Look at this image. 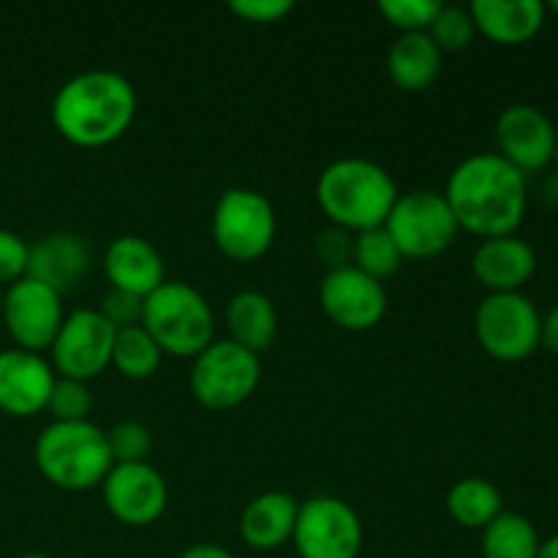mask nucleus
Instances as JSON below:
<instances>
[{"instance_id": "1", "label": "nucleus", "mask_w": 558, "mask_h": 558, "mask_svg": "<svg viewBox=\"0 0 558 558\" xmlns=\"http://www.w3.org/2000/svg\"><path fill=\"white\" fill-rule=\"evenodd\" d=\"M445 199L458 229L483 240L515 234L529 207L526 174L499 153H474L452 169Z\"/></svg>"}, {"instance_id": "2", "label": "nucleus", "mask_w": 558, "mask_h": 558, "mask_svg": "<svg viewBox=\"0 0 558 558\" xmlns=\"http://www.w3.org/2000/svg\"><path fill=\"white\" fill-rule=\"evenodd\" d=\"M134 114V85L109 69L71 76L52 98V125L76 147L112 145L131 129Z\"/></svg>"}, {"instance_id": "3", "label": "nucleus", "mask_w": 558, "mask_h": 558, "mask_svg": "<svg viewBox=\"0 0 558 558\" xmlns=\"http://www.w3.org/2000/svg\"><path fill=\"white\" fill-rule=\"evenodd\" d=\"M398 199L396 180L385 167L365 158L332 161L316 180V202L322 213L343 232H365L385 227Z\"/></svg>"}, {"instance_id": "4", "label": "nucleus", "mask_w": 558, "mask_h": 558, "mask_svg": "<svg viewBox=\"0 0 558 558\" xmlns=\"http://www.w3.org/2000/svg\"><path fill=\"white\" fill-rule=\"evenodd\" d=\"M33 458L47 483L60 490H90L112 469L107 434L90 420L49 423L33 447Z\"/></svg>"}, {"instance_id": "5", "label": "nucleus", "mask_w": 558, "mask_h": 558, "mask_svg": "<svg viewBox=\"0 0 558 558\" xmlns=\"http://www.w3.org/2000/svg\"><path fill=\"white\" fill-rule=\"evenodd\" d=\"M142 327L172 357H196L213 343V308L194 287L163 281L142 305Z\"/></svg>"}, {"instance_id": "6", "label": "nucleus", "mask_w": 558, "mask_h": 558, "mask_svg": "<svg viewBox=\"0 0 558 558\" xmlns=\"http://www.w3.org/2000/svg\"><path fill=\"white\" fill-rule=\"evenodd\" d=\"M213 240L234 262H256L276 240L278 218L270 199L259 191L229 189L213 207Z\"/></svg>"}, {"instance_id": "7", "label": "nucleus", "mask_w": 558, "mask_h": 558, "mask_svg": "<svg viewBox=\"0 0 558 558\" xmlns=\"http://www.w3.org/2000/svg\"><path fill=\"white\" fill-rule=\"evenodd\" d=\"M262 379L259 354L238 347L234 341H213L194 357L191 368V392L196 401L213 412H227L240 407L256 392Z\"/></svg>"}, {"instance_id": "8", "label": "nucleus", "mask_w": 558, "mask_h": 558, "mask_svg": "<svg viewBox=\"0 0 558 558\" xmlns=\"http://www.w3.org/2000/svg\"><path fill=\"white\" fill-rule=\"evenodd\" d=\"M537 305L523 292L488 294L474 314V336L485 354L499 363H521L539 349Z\"/></svg>"}, {"instance_id": "9", "label": "nucleus", "mask_w": 558, "mask_h": 558, "mask_svg": "<svg viewBox=\"0 0 558 558\" xmlns=\"http://www.w3.org/2000/svg\"><path fill=\"white\" fill-rule=\"evenodd\" d=\"M387 234L398 245L403 259H430L456 243L458 221L445 194L436 191H409L398 194L385 221Z\"/></svg>"}, {"instance_id": "10", "label": "nucleus", "mask_w": 558, "mask_h": 558, "mask_svg": "<svg viewBox=\"0 0 558 558\" xmlns=\"http://www.w3.org/2000/svg\"><path fill=\"white\" fill-rule=\"evenodd\" d=\"M363 539L360 515L343 499L314 496L300 505L292 534L300 558H357Z\"/></svg>"}, {"instance_id": "11", "label": "nucleus", "mask_w": 558, "mask_h": 558, "mask_svg": "<svg viewBox=\"0 0 558 558\" xmlns=\"http://www.w3.org/2000/svg\"><path fill=\"white\" fill-rule=\"evenodd\" d=\"M0 319H3L16 349L41 354L44 349L52 347L60 327H63V298L54 289L25 276L11 283L9 292L3 294Z\"/></svg>"}, {"instance_id": "12", "label": "nucleus", "mask_w": 558, "mask_h": 558, "mask_svg": "<svg viewBox=\"0 0 558 558\" xmlns=\"http://www.w3.org/2000/svg\"><path fill=\"white\" fill-rule=\"evenodd\" d=\"M114 327L98 314V308L71 311L52 341V365L63 379L90 381L112 363Z\"/></svg>"}, {"instance_id": "13", "label": "nucleus", "mask_w": 558, "mask_h": 558, "mask_svg": "<svg viewBox=\"0 0 558 558\" xmlns=\"http://www.w3.org/2000/svg\"><path fill=\"white\" fill-rule=\"evenodd\" d=\"M104 505L125 526H150L169 505L167 480L150 463H114L101 483Z\"/></svg>"}, {"instance_id": "14", "label": "nucleus", "mask_w": 558, "mask_h": 558, "mask_svg": "<svg viewBox=\"0 0 558 558\" xmlns=\"http://www.w3.org/2000/svg\"><path fill=\"white\" fill-rule=\"evenodd\" d=\"M322 311L332 325L349 332H363L379 325L387 314L385 283L347 265L330 270L319 287Z\"/></svg>"}, {"instance_id": "15", "label": "nucleus", "mask_w": 558, "mask_h": 558, "mask_svg": "<svg viewBox=\"0 0 558 558\" xmlns=\"http://www.w3.org/2000/svg\"><path fill=\"white\" fill-rule=\"evenodd\" d=\"M558 129L534 104H512L496 120L499 156L523 174L539 172L556 158Z\"/></svg>"}, {"instance_id": "16", "label": "nucleus", "mask_w": 558, "mask_h": 558, "mask_svg": "<svg viewBox=\"0 0 558 558\" xmlns=\"http://www.w3.org/2000/svg\"><path fill=\"white\" fill-rule=\"evenodd\" d=\"M54 379V368L41 354L22 349L0 352V412L11 417H33L44 412Z\"/></svg>"}, {"instance_id": "17", "label": "nucleus", "mask_w": 558, "mask_h": 558, "mask_svg": "<svg viewBox=\"0 0 558 558\" xmlns=\"http://www.w3.org/2000/svg\"><path fill=\"white\" fill-rule=\"evenodd\" d=\"M93 256L85 240L74 232H52L31 245L27 278L54 289L63 298L90 272Z\"/></svg>"}, {"instance_id": "18", "label": "nucleus", "mask_w": 558, "mask_h": 558, "mask_svg": "<svg viewBox=\"0 0 558 558\" xmlns=\"http://www.w3.org/2000/svg\"><path fill=\"white\" fill-rule=\"evenodd\" d=\"M472 270L477 281L490 289V294L521 292L537 270V254L518 234L490 238L483 240L474 251Z\"/></svg>"}, {"instance_id": "19", "label": "nucleus", "mask_w": 558, "mask_h": 558, "mask_svg": "<svg viewBox=\"0 0 558 558\" xmlns=\"http://www.w3.org/2000/svg\"><path fill=\"white\" fill-rule=\"evenodd\" d=\"M104 270H107L112 289L136 294L145 300L147 294L156 292L167 276H163V259L156 245L147 243L136 234H123L109 243L104 254Z\"/></svg>"}, {"instance_id": "20", "label": "nucleus", "mask_w": 558, "mask_h": 558, "mask_svg": "<svg viewBox=\"0 0 558 558\" xmlns=\"http://www.w3.org/2000/svg\"><path fill=\"white\" fill-rule=\"evenodd\" d=\"M469 14L485 38L505 47H518L543 31L548 5L539 0H474Z\"/></svg>"}, {"instance_id": "21", "label": "nucleus", "mask_w": 558, "mask_h": 558, "mask_svg": "<svg viewBox=\"0 0 558 558\" xmlns=\"http://www.w3.org/2000/svg\"><path fill=\"white\" fill-rule=\"evenodd\" d=\"M300 505L292 494L267 490L248 501L240 518V537L254 550H276L294 534Z\"/></svg>"}, {"instance_id": "22", "label": "nucleus", "mask_w": 558, "mask_h": 558, "mask_svg": "<svg viewBox=\"0 0 558 558\" xmlns=\"http://www.w3.org/2000/svg\"><path fill=\"white\" fill-rule=\"evenodd\" d=\"M441 52L428 33H401L387 52V74L401 90L420 93L436 82Z\"/></svg>"}, {"instance_id": "23", "label": "nucleus", "mask_w": 558, "mask_h": 558, "mask_svg": "<svg viewBox=\"0 0 558 558\" xmlns=\"http://www.w3.org/2000/svg\"><path fill=\"white\" fill-rule=\"evenodd\" d=\"M229 341L259 354L272 347L278 336V311L262 292H240L227 305Z\"/></svg>"}, {"instance_id": "24", "label": "nucleus", "mask_w": 558, "mask_h": 558, "mask_svg": "<svg viewBox=\"0 0 558 558\" xmlns=\"http://www.w3.org/2000/svg\"><path fill=\"white\" fill-rule=\"evenodd\" d=\"M447 512L463 529H485L501 512V494L483 477L458 480L447 494Z\"/></svg>"}, {"instance_id": "25", "label": "nucleus", "mask_w": 558, "mask_h": 558, "mask_svg": "<svg viewBox=\"0 0 558 558\" xmlns=\"http://www.w3.org/2000/svg\"><path fill=\"white\" fill-rule=\"evenodd\" d=\"M539 534L526 515L501 512L483 529V558H537Z\"/></svg>"}, {"instance_id": "26", "label": "nucleus", "mask_w": 558, "mask_h": 558, "mask_svg": "<svg viewBox=\"0 0 558 558\" xmlns=\"http://www.w3.org/2000/svg\"><path fill=\"white\" fill-rule=\"evenodd\" d=\"M161 349L153 341L150 332L142 325L123 327V330L114 332L112 343V363L118 368V374H123L125 379H150L153 374L161 365Z\"/></svg>"}, {"instance_id": "27", "label": "nucleus", "mask_w": 558, "mask_h": 558, "mask_svg": "<svg viewBox=\"0 0 558 558\" xmlns=\"http://www.w3.org/2000/svg\"><path fill=\"white\" fill-rule=\"evenodd\" d=\"M403 256L385 227L365 229L352 240V267H357L365 276L385 281L401 267Z\"/></svg>"}, {"instance_id": "28", "label": "nucleus", "mask_w": 558, "mask_h": 558, "mask_svg": "<svg viewBox=\"0 0 558 558\" xmlns=\"http://www.w3.org/2000/svg\"><path fill=\"white\" fill-rule=\"evenodd\" d=\"M474 33H477V27H474L472 14H469V9H458V5H441L428 27L430 41L439 47L441 54L463 52L474 41Z\"/></svg>"}, {"instance_id": "29", "label": "nucleus", "mask_w": 558, "mask_h": 558, "mask_svg": "<svg viewBox=\"0 0 558 558\" xmlns=\"http://www.w3.org/2000/svg\"><path fill=\"white\" fill-rule=\"evenodd\" d=\"M93 409V396L85 381L76 379H54L52 392H49L47 412L52 414V423H82Z\"/></svg>"}, {"instance_id": "30", "label": "nucleus", "mask_w": 558, "mask_h": 558, "mask_svg": "<svg viewBox=\"0 0 558 558\" xmlns=\"http://www.w3.org/2000/svg\"><path fill=\"white\" fill-rule=\"evenodd\" d=\"M107 447L114 463H145L147 452L153 447L150 430L136 420L118 423L112 430H107Z\"/></svg>"}, {"instance_id": "31", "label": "nucleus", "mask_w": 558, "mask_h": 558, "mask_svg": "<svg viewBox=\"0 0 558 558\" xmlns=\"http://www.w3.org/2000/svg\"><path fill=\"white\" fill-rule=\"evenodd\" d=\"M439 0H379V14L401 33H428Z\"/></svg>"}, {"instance_id": "32", "label": "nucleus", "mask_w": 558, "mask_h": 558, "mask_svg": "<svg viewBox=\"0 0 558 558\" xmlns=\"http://www.w3.org/2000/svg\"><path fill=\"white\" fill-rule=\"evenodd\" d=\"M142 305H145V300L136 298V294L109 289V292L104 294L98 314H101L114 330H123V327L142 325Z\"/></svg>"}, {"instance_id": "33", "label": "nucleus", "mask_w": 558, "mask_h": 558, "mask_svg": "<svg viewBox=\"0 0 558 558\" xmlns=\"http://www.w3.org/2000/svg\"><path fill=\"white\" fill-rule=\"evenodd\" d=\"M27 254L31 245L20 234L0 229V283H16L27 276Z\"/></svg>"}, {"instance_id": "34", "label": "nucleus", "mask_w": 558, "mask_h": 558, "mask_svg": "<svg viewBox=\"0 0 558 558\" xmlns=\"http://www.w3.org/2000/svg\"><path fill=\"white\" fill-rule=\"evenodd\" d=\"M292 0H232L229 11L245 22H256V25H270V22H281L283 16L292 14Z\"/></svg>"}, {"instance_id": "35", "label": "nucleus", "mask_w": 558, "mask_h": 558, "mask_svg": "<svg viewBox=\"0 0 558 558\" xmlns=\"http://www.w3.org/2000/svg\"><path fill=\"white\" fill-rule=\"evenodd\" d=\"M352 234L343 232V229H325V232L316 234V256H319L330 270L352 265Z\"/></svg>"}, {"instance_id": "36", "label": "nucleus", "mask_w": 558, "mask_h": 558, "mask_svg": "<svg viewBox=\"0 0 558 558\" xmlns=\"http://www.w3.org/2000/svg\"><path fill=\"white\" fill-rule=\"evenodd\" d=\"M539 347H545L548 352L558 354V303L543 316V327H539Z\"/></svg>"}, {"instance_id": "37", "label": "nucleus", "mask_w": 558, "mask_h": 558, "mask_svg": "<svg viewBox=\"0 0 558 558\" xmlns=\"http://www.w3.org/2000/svg\"><path fill=\"white\" fill-rule=\"evenodd\" d=\"M178 558H234V556L229 554L227 548H221V545L199 543V545H191V548H185Z\"/></svg>"}, {"instance_id": "38", "label": "nucleus", "mask_w": 558, "mask_h": 558, "mask_svg": "<svg viewBox=\"0 0 558 558\" xmlns=\"http://www.w3.org/2000/svg\"><path fill=\"white\" fill-rule=\"evenodd\" d=\"M543 202L548 207H556V210H558V172L548 174V178H545V183H543Z\"/></svg>"}, {"instance_id": "39", "label": "nucleus", "mask_w": 558, "mask_h": 558, "mask_svg": "<svg viewBox=\"0 0 558 558\" xmlns=\"http://www.w3.org/2000/svg\"><path fill=\"white\" fill-rule=\"evenodd\" d=\"M537 558H558V534L556 537L543 539V543H539Z\"/></svg>"}, {"instance_id": "40", "label": "nucleus", "mask_w": 558, "mask_h": 558, "mask_svg": "<svg viewBox=\"0 0 558 558\" xmlns=\"http://www.w3.org/2000/svg\"><path fill=\"white\" fill-rule=\"evenodd\" d=\"M20 558H52V556H47V554H25V556H20Z\"/></svg>"}, {"instance_id": "41", "label": "nucleus", "mask_w": 558, "mask_h": 558, "mask_svg": "<svg viewBox=\"0 0 558 558\" xmlns=\"http://www.w3.org/2000/svg\"><path fill=\"white\" fill-rule=\"evenodd\" d=\"M548 9H550V11H554V14H558V0H554V3H550V5H548Z\"/></svg>"}, {"instance_id": "42", "label": "nucleus", "mask_w": 558, "mask_h": 558, "mask_svg": "<svg viewBox=\"0 0 558 558\" xmlns=\"http://www.w3.org/2000/svg\"><path fill=\"white\" fill-rule=\"evenodd\" d=\"M554 161L558 163V136H556V158H554Z\"/></svg>"}, {"instance_id": "43", "label": "nucleus", "mask_w": 558, "mask_h": 558, "mask_svg": "<svg viewBox=\"0 0 558 558\" xmlns=\"http://www.w3.org/2000/svg\"><path fill=\"white\" fill-rule=\"evenodd\" d=\"M0 308H3V294H0Z\"/></svg>"}]
</instances>
